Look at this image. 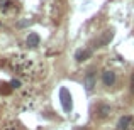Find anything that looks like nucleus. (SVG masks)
Masks as SVG:
<instances>
[{
  "mask_svg": "<svg viewBox=\"0 0 134 130\" xmlns=\"http://www.w3.org/2000/svg\"><path fill=\"white\" fill-rule=\"evenodd\" d=\"M19 10L17 0H0V12L3 15H14Z\"/></svg>",
  "mask_w": 134,
  "mask_h": 130,
  "instance_id": "f257e3e1",
  "label": "nucleus"
},
{
  "mask_svg": "<svg viewBox=\"0 0 134 130\" xmlns=\"http://www.w3.org/2000/svg\"><path fill=\"white\" fill-rule=\"evenodd\" d=\"M59 100H61V107L65 112H71L73 108V100H71V95L66 88H61L59 90Z\"/></svg>",
  "mask_w": 134,
  "mask_h": 130,
  "instance_id": "f03ea898",
  "label": "nucleus"
},
{
  "mask_svg": "<svg viewBox=\"0 0 134 130\" xmlns=\"http://www.w3.org/2000/svg\"><path fill=\"white\" fill-rule=\"evenodd\" d=\"M114 39V29H107L98 39H95V47H104Z\"/></svg>",
  "mask_w": 134,
  "mask_h": 130,
  "instance_id": "7ed1b4c3",
  "label": "nucleus"
},
{
  "mask_svg": "<svg viewBox=\"0 0 134 130\" xmlns=\"http://www.w3.org/2000/svg\"><path fill=\"white\" fill-rule=\"evenodd\" d=\"M117 128L119 130H132L134 128V117H131V115L121 117V120L117 123Z\"/></svg>",
  "mask_w": 134,
  "mask_h": 130,
  "instance_id": "20e7f679",
  "label": "nucleus"
},
{
  "mask_svg": "<svg viewBox=\"0 0 134 130\" xmlns=\"http://www.w3.org/2000/svg\"><path fill=\"white\" fill-rule=\"evenodd\" d=\"M102 83L105 86H112L115 83V73L114 71H104L102 73Z\"/></svg>",
  "mask_w": 134,
  "mask_h": 130,
  "instance_id": "39448f33",
  "label": "nucleus"
},
{
  "mask_svg": "<svg viewBox=\"0 0 134 130\" xmlns=\"http://www.w3.org/2000/svg\"><path fill=\"white\" fill-rule=\"evenodd\" d=\"M92 56V49L90 47H85V49H78V51L75 52V59L78 63H82V61H85V59H88Z\"/></svg>",
  "mask_w": 134,
  "mask_h": 130,
  "instance_id": "423d86ee",
  "label": "nucleus"
},
{
  "mask_svg": "<svg viewBox=\"0 0 134 130\" xmlns=\"http://www.w3.org/2000/svg\"><path fill=\"white\" fill-rule=\"evenodd\" d=\"M93 86H95V71H88L85 75V90L92 91Z\"/></svg>",
  "mask_w": 134,
  "mask_h": 130,
  "instance_id": "0eeeda50",
  "label": "nucleus"
},
{
  "mask_svg": "<svg viewBox=\"0 0 134 130\" xmlns=\"http://www.w3.org/2000/svg\"><path fill=\"white\" fill-rule=\"evenodd\" d=\"M109 113H110V107H107V105H104V103H100L97 107V115L100 118H105V117H109Z\"/></svg>",
  "mask_w": 134,
  "mask_h": 130,
  "instance_id": "6e6552de",
  "label": "nucleus"
},
{
  "mask_svg": "<svg viewBox=\"0 0 134 130\" xmlns=\"http://www.w3.org/2000/svg\"><path fill=\"white\" fill-rule=\"evenodd\" d=\"M26 42H27V46H29V47H37V46H39V36H37L36 32H31Z\"/></svg>",
  "mask_w": 134,
  "mask_h": 130,
  "instance_id": "1a4fd4ad",
  "label": "nucleus"
},
{
  "mask_svg": "<svg viewBox=\"0 0 134 130\" xmlns=\"http://www.w3.org/2000/svg\"><path fill=\"white\" fill-rule=\"evenodd\" d=\"M2 130H24V127L19 123V122H9L2 127Z\"/></svg>",
  "mask_w": 134,
  "mask_h": 130,
  "instance_id": "9d476101",
  "label": "nucleus"
},
{
  "mask_svg": "<svg viewBox=\"0 0 134 130\" xmlns=\"http://www.w3.org/2000/svg\"><path fill=\"white\" fill-rule=\"evenodd\" d=\"M10 91H12V85L10 83H2L0 85V93L2 95H9Z\"/></svg>",
  "mask_w": 134,
  "mask_h": 130,
  "instance_id": "9b49d317",
  "label": "nucleus"
},
{
  "mask_svg": "<svg viewBox=\"0 0 134 130\" xmlns=\"http://www.w3.org/2000/svg\"><path fill=\"white\" fill-rule=\"evenodd\" d=\"M10 85H12V88H19V86H20V81H19V79H14Z\"/></svg>",
  "mask_w": 134,
  "mask_h": 130,
  "instance_id": "f8f14e48",
  "label": "nucleus"
},
{
  "mask_svg": "<svg viewBox=\"0 0 134 130\" xmlns=\"http://www.w3.org/2000/svg\"><path fill=\"white\" fill-rule=\"evenodd\" d=\"M131 91L134 93V73H132V76H131Z\"/></svg>",
  "mask_w": 134,
  "mask_h": 130,
  "instance_id": "ddd939ff",
  "label": "nucleus"
}]
</instances>
